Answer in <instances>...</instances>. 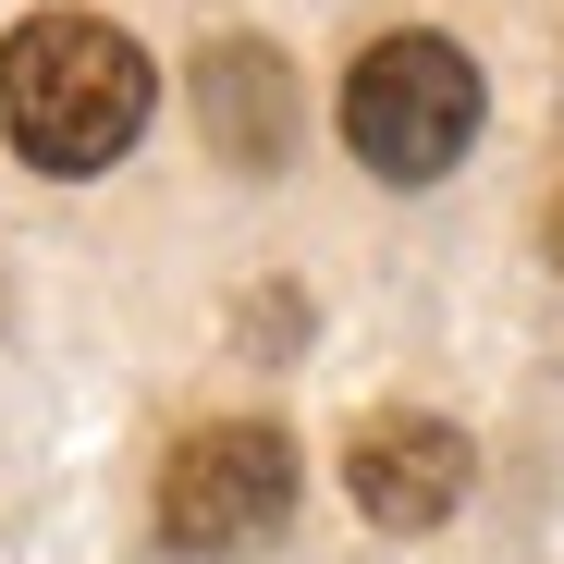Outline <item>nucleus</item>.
<instances>
[{
  "mask_svg": "<svg viewBox=\"0 0 564 564\" xmlns=\"http://www.w3.org/2000/svg\"><path fill=\"white\" fill-rule=\"evenodd\" d=\"M552 258H564V209H552Z\"/></svg>",
  "mask_w": 564,
  "mask_h": 564,
  "instance_id": "6",
  "label": "nucleus"
},
{
  "mask_svg": "<svg viewBox=\"0 0 564 564\" xmlns=\"http://www.w3.org/2000/svg\"><path fill=\"white\" fill-rule=\"evenodd\" d=\"M344 148L381 184H442L466 148H479V62L454 37H381L344 74Z\"/></svg>",
  "mask_w": 564,
  "mask_h": 564,
  "instance_id": "2",
  "label": "nucleus"
},
{
  "mask_svg": "<svg viewBox=\"0 0 564 564\" xmlns=\"http://www.w3.org/2000/svg\"><path fill=\"white\" fill-rule=\"evenodd\" d=\"M282 516H295V442L270 417H221L197 442H172V466H160V540L172 552L221 564V552L282 540Z\"/></svg>",
  "mask_w": 564,
  "mask_h": 564,
  "instance_id": "3",
  "label": "nucleus"
},
{
  "mask_svg": "<svg viewBox=\"0 0 564 564\" xmlns=\"http://www.w3.org/2000/svg\"><path fill=\"white\" fill-rule=\"evenodd\" d=\"M466 479H479L466 430H442V417H417V405L356 417V442H344V491H356V516H368V528H393V540L442 528V516L466 503Z\"/></svg>",
  "mask_w": 564,
  "mask_h": 564,
  "instance_id": "4",
  "label": "nucleus"
},
{
  "mask_svg": "<svg viewBox=\"0 0 564 564\" xmlns=\"http://www.w3.org/2000/svg\"><path fill=\"white\" fill-rule=\"evenodd\" d=\"M148 99H160L148 50L99 13H25L0 37V123L37 172H111L148 135Z\"/></svg>",
  "mask_w": 564,
  "mask_h": 564,
  "instance_id": "1",
  "label": "nucleus"
},
{
  "mask_svg": "<svg viewBox=\"0 0 564 564\" xmlns=\"http://www.w3.org/2000/svg\"><path fill=\"white\" fill-rule=\"evenodd\" d=\"M197 123L234 172H282L295 160V74H282V50H258V37L197 50Z\"/></svg>",
  "mask_w": 564,
  "mask_h": 564,
  "instance_id": "5",
  "label": "nucleus"
}]
</instances>
